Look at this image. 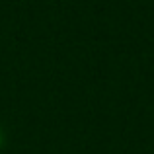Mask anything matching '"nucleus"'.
<instances>
[{
  "instance_id": "nucleus-1",
  "label": "nucleus",
  "mask_w": 154,
  "mask_h": 154,
  "mask_svg": "<svg viewBox=\"0 0 154 154\" xmlns=\"http://www.w3.org/2000/svg\"><path fill=\"white\" fill-rule=\"evenodd\" d=\"M4 143H6V135H4V129L0 127V148L4 146Z\"/></svg>"
}]
</instances>
